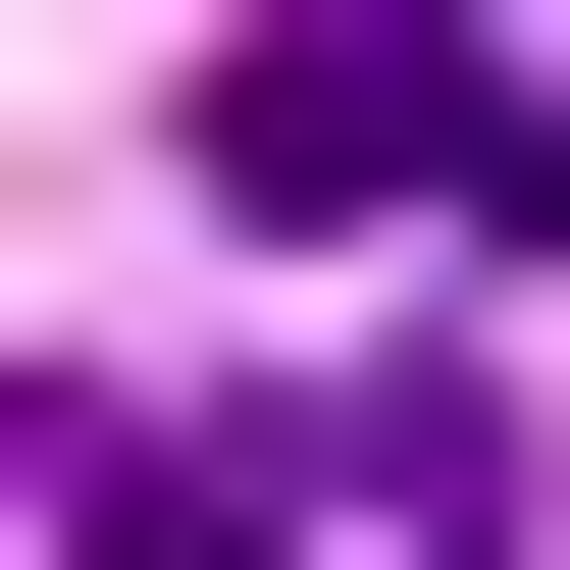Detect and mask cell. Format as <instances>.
I'll return each mask as SVG.
<instances>
[{"instance_id": "cell-1", "label": "cell", "mask_w": 570, "mask_h": 570, "mask_svg": "<svg viewBox=\"0 0 570 570\" xmlns=\"http://www.w3.org/2000/svg\"><path fill=\"white\" fill-rule=\"evenodd\" d=\"M208 208H570V156L466 105L415 0H259V105H208Z\"/></svg>"}, {"instance_id": "cell-2", "label": "cell", "mask_w": 570, "mask_h": 570, "mask_svg": "<svg viewBox=\"0 0 570 570\" xmlns=\"http://www.w3.org/2000/svg\"><path fill=\"white\" fill-rule=\"evenodd\" d=\"M0 519H52V570H259V415H52Z\"/></svg>"}]
</instances>
